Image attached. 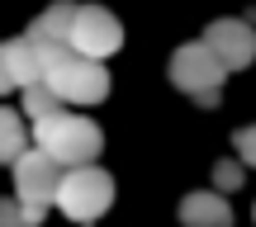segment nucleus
<instances>
[{
	"instance_id": "dca6fc26",
	"label": "nucleus",
	"mask_w": 256,
	"mask_h": 227,
	"mask_svg": "<svg viewBox=\"0 0 256 227\" xmlns=\"http://www.w3.org/2000/svg\"><path fill=\"white\" fill-rule=\"evenodd\" d=\"M5 204H10V199H0V213H5Z\"/></svg>"
},
{
	"instance_id": "f8f14e48",
	"label": "nucleus",
	"mask_w": 256,
	"mask_h": 227,
	"mask_svg": "<svg viewBox=\"0 0 256 227\" xmlns=\"http://www.w3.org/2000/svg\"><path fill=\"white\" fill-rule=\"evenodd\" d=\"M52 109H62V100H57L43 81L24 85V118H43V114H52Z\"/></svg>"
},
{
	"instance_id": "2eb2a0df",
	"label": "nucleus",
	"mask_w": 256,
	"mask_h": 227,
	"mask_svg": "<svg viewBox=\"0 0 256 227\" xmlns=\"http://www.w3.org/2000/svg\"><path fill=\"white\" fill-rule=\"evenodd\" d=\"M14 85H10V71H5V62H0V95H10Z\"/></svg>"
},
{
	"instance_id": "6e6552de",
	"label": "nucleus",
	"mask_w": 256,
	"mask_h": 227,
	"mask_svg": "<svg viewBox=\"0 0 256 227\" xmlns=\"http://www.w3.org/2000/svg\"><path fill=\"white\" fill-rule=\"evenodd\" d=\"M176 213H180L185 227H232V209H228V199H223L218 190H194V194H185Z\"/></svg>"
},
{
	"instance_id": "f03ea898",
	"label": "nucleus",
	"mask_w": 256,
	"mask_h": 227,
	"mask_svg": "<svg viewBox=\"0 0 256 227\" xmlns=\"http://www.w3.org/2000/svg\"><path fill=\"white\" fill-rule=\"evenodd\" d=\"M34 147H43L57 166H81L104 152V133L95 118H81L76 109L62 104V109L34 118Z\"/></svg>"
},
{
	"instance_id": "9d476101",
	"label": "nucleus",
	"mask_w": 256,
	"mask_h": 227,
	"mask_svg": "<svg viewBox=\"0 0 256 227\" xmlns=\"http://www.w3.org/2000/svg\"><path fill=\"white\" fill-rule=\"evenodd\" d=\"M72 14H76V5H72V0H57V5H48L43 14L28 24V38H34V43H66Z\"/></svg>"
},
{
	"instance_id": "7ed1b4c3",
	"label": "nucleus",
	"mask_w": 256,
	"mask_h": 227,
	"mask_svg": "<svg viewBox=\"0 0 256 227\" xmlns=\"http://www.w3.org/2000/svg\"><path fill=\"white\" fill-rule=\"evenodd\" d=\"M52 204H57L72 223H95V218H104L110 204H114V175L100 171L95 161L62 166V180H57Z\"/></svg>"
},
{
	"instance_id": "4468645a",
	"label": "nucleus",
	"mask_w": 256,
	"mask_h": 227,
	"mask_svg": "<svg viewBox=\"0 0 256 227\" xmlns=\"http://www.w3.org/2000/svg\"><path fill=\"white\" fill-rule=\"evenodd\" d=\"M232 147H238V161H242V166H256V123H252V128H238Z\"/></svg>"
},
{
	"instance_id": "0eeeda50",
	"label": "nucleus",
	"mask_w": 256,
	"mask_h": 227,
	"mask_svg": "<svg viewBox=\"0 0 256 227\" xmlns=\"http://www.w3.org/2000/svg\"><path fill=\"white\" fill-rule=\"evenodd\" d=\"M200 43L218 57L223 71H242V66L256 62V28H252V19H214Z\"/></svg>"
},
{
	"instance_id": "423d86ee",
	"label": "nucleus",
	"mask_w": 256,
	"mask_h": 227,
	"mask_svg": "<svg viewBox=\"0 0 256 227\" xmlns=\"http://www.w3.org/2000/svg\"><path fill=\"white\" fill-rule=\"evenodd\" d=\"M10 166H14V194H19V204L52 209V194H57V180H62V166H57L43 147H24Z\"/></svg>"
},
{
	"instance_id": "1a4fd4ad",
	"label": "nucleus",
	"mask_w": 256,
	"mask_h": 227,
	"mask_svg": "<svg viewBox=\"0 0 256 227\" xmlns=\"http://www.w3.org/2000/svg\"><path fill=\"white\" fill-rule=\"evenodd\" d=\"M0 62H5V71H10V85H19V90L43 81V57H38L34 38H10V43H0Z\"/></svg>"
},
{
	"instance_id": "f3484780",
	"label": "nucleus",
	"mask_w": 256,
	"mask_h": 227,
	"mask_svg": "<svg viewBox=\"0 0 256 227\" xmlns=\"http://www.w3.org/2000/svg\"><path fill=\"white\" fill-rule=\"evenodd\" d=\"M252 218H256V204H252Z\"/></svg>"
},
{
	"instance_id": "39448f33",
	"label": "nucleus",
	"mask_w": 256,
	"mask_h": 227,
	"mask_svg": "<svg viewBox=\"0 0 256 227\" xmlns=\"http://www.w3.org/2000/svg\"><path fill=\"white\" fill-rule=\"evenodd\" d=\"M66 47L81 52V57L104 62V57H114L124 47V24L114 19V9H104V5H76L72 28H66Z\"/></svg>"
},
{
	"instance_id": "ddd939ff",
	"label": "nucleus",
	"mask_w": 256,
	"mask_h": 227,
	"mask_svg": "<svg viewBox=\"0 0 256 227\" xmlns=\"http://www.w3.org/2000/svg\"><path fill=\"white\" fill-rule=\"evenodd\" d=\"M242 175H247V166H242L238 156H228V161H218V166H214V190H218V194L242 190Z\"/></svg>"
},
{
	"instance_id": "9b49d317",
	"label": "nucleus",
	"mask_w": 256,
	"mask_h": 227,
	"mask_svg": "<svg viewBox=\"0 0 256 227\" xmlns=\"http://www.w3.org/2000/svg\"><path fill=\"white\" fill-rule=\"evenodd\" d=\"M24 147H28L24 114H14V109H5V104H0V161H14Z\"/></svg>"
},
{
	"instance_id": "f257e3e1",
	"label": "nucleus",
	"mask_w": 256,
	"mask_h": 227,
	"mask_svg": "<svg viewBox=\"0 0 256 227\" xmlns=\"http://www.w3.org/2000/svg\"><path fill=\"white\" fill-rule=\"evenodd\" d=\"M38 57H43V85L62 104L86 109V104H100L104 95H110V71H104V62L72 52L66 43H38Z\"/></svg>"
},
{
	"instance_id": "20e7f679",
	"label": "nucleus",
	"mask_w": 256,
	"mask_h": 227,
	"mask_svg": "<svg viewBox=\"0 0 256 227\" xmlns=\"http://www.w3.org/2000/svg\"><path fill=\"white\" fill-rule=\"evenodd\" d=\"M166 71H171V85L180 95H190L194 104H218V90H223V81H228V71L218 66V57H214L200 38L176 47Z\"/></svg>"
}]
</instances>
